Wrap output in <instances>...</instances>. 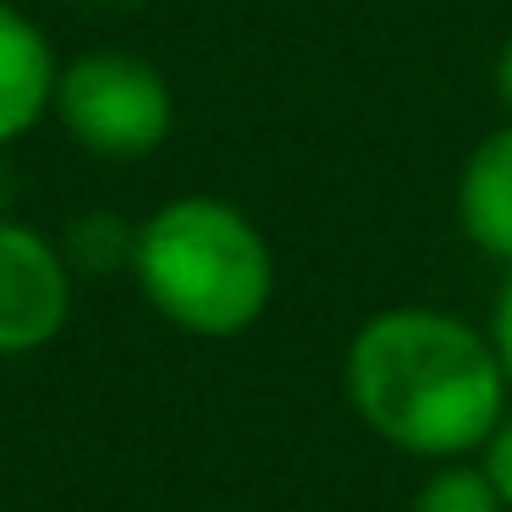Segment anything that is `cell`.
<instances>
[{
  "mask_svg": "<svg viewBox=\"0 0 512 512\" xmlns=\"http://www.w3.org/2000/svg\"><path fill=\"white\" fill-rule=\"evenodd\" d=\"M342 391L369 435L419 463H457L485 452L507 419L512 380L490 331L446 309L369 314L342 353Z\"/></svg>",
  "mask_w": 512,
  "mask_h": 512,
  "instance_id": "6da1fadb",
  "label": "cell"
},
{
  "mask_svg": "<svg viewBox=\"0 0 512 512\" xmlns=\"http://www.w3.org/2000/svg\"><path fill=\"white\" fill-rule=\"evenodd\" d=\"M133 281L166 325L232 342L276 298V254L248 210L215 193H177L133 226Z\"/></svg>",
  "mask_w": 512,
  "mask_h": 512,
  "instance_id": "7a4b0ae2",
  "label": "cell"
},
{
  "mask_svg": "<svg viewBox=\"0 0 512 512\" xmlns=\"http://www.w3.org/2000/svg\"><path fill=\"white\" fill-rule=\"evenodd\" d=\"M50 116L89 155L144 160L171 138L177 94H171L166 72L133 50H83L61 67Z\"/></svg>",
  "mask_w": 512,
  "mask_h": 512,
  "instance_id": "3957f363",
  "label": "cell"
},
{
  "mask_svg": "<svg viewBox=\"0 0 512 512\" xmlns=\"http://www.w3.org/2000/svg\"><path fill=\"white\" fill-rule=\"evenodd\" d=\"M72 270L67 248L39 226L0 215V358H34L72 320Z\"/></svg>",
  "mask_w": 512,
  "mask_h": 512,
  "instance_id": "277c9868",
  "label": "cell"
},
{
  "mask_svg": "<svg viewBox=\"0 0 512 512\" xmlns=\"http://www.w3.org/2000/svg\"><path fill=\"white\" fill-rule=\"evenodd\" d=\"M61 61L17 0H0V149L23 144L56 105Z\"/></svg>",
  "mask_w": 512,
  "mask_h": 512,
  "instance_id": "5b68a950",
  "label": "cell"
},
{
  "mask_svg": "<svg viewBox=\"0 0 512 512\" xmlns=\"http://www.w3.org/2000/svg\"><path fill=\"white\" fill-rule=\"evenodd\" d=\"M457 226L485 259L512 270V122L468 149L457 171Z\"/></svg>",
  "mask_w": 512,
  "mask_h": 512,
  "instance_id": "8992f818",
  "label": "cell"
},
{
  "mask_svg": "<svg viewBox=\"0 0 512 512\" xmlns=\"http://www.w3.org/2000/svg\"><path fill=\"white\" fill-rule=\"evenodd\" d=\"M413 512H507V501L490 485L485 463L457 457V463H435V474L413 496Z\"/></svg>",
  "mask_w": 512,
  "mask_h": 512,
  "instance_id": "52a82bcc",
  "label": "cell"
},
{
  "mask_svg": "<svg viewBox=\"0 0 512 512\" xmlns=\"http://www.w3.org/2000/svg\"><path fill=\"white\" fill-rule=\"evenodd\" d=\"M67 259L72 270H111V265H133V232L116 226V215H83L67 232Z\"/></svg>",
  "mask_w": 512,
  "mask_h": 512,
  "instance_id": "ba28073f",
  "label": "cell"
},
{
  "mask_svg": "<svg viewBox=\"0 0 512 512\" xmlns=\"http://www.w3.org/2000/svg\"><path fill=\"white\" fill-rule=\"evenodd\" d=\"M479 463H485L490 485L501 490V501H507V512H512V408H507V419L496 424V435L485 441V452H479Z\"/></svg>",
  "mask_w": 512,
  "mask_h": 512,
  "instance_id": "9c48e42d",
  "label": "cell"
},
{
  "mask_svg": "<svg viewBox=\"0 0 512 512\" xmlns=\"http://www.w3.org/2000/svg\"><path fill=\"white\" fill-rule=\"evenodd\" d=\"M490 342H496V358H501V369H507V380H512V270L501 276V287H496V303H490Z\"/></svg>",
  "mask_w": 512,
  "mask_h": 512,
  "instance_id": "30bf717a",
  "label": "cell"
},
{
  "mask_svg": "<svg viewBox=\"0 0 512 512\" xmlns=\"http://www.w3.org/2000/svg\"><path fill=\"white\" fill-rule=\"evenodd\" d=\"M490 83H496V100L512 111V39L496 50V67H490Z\"/></svg>",
  "mask_w": 512,
  "mask_h": 512,
  "instance_id": "8fae6325",
  "label": "cell"
},
{
  "mask_svg": "<svg viewBox=\"0 0 512 512\" xmlns=\"http://www.w3.org/2000/svg\"><path fill=\"white\" fill-rule=\"evenodd\" d=\"M94 6H116V0H94Z\"/></svg>",
  "mask_w": 512,
  "mask_h": 512,
  "instance_id": "7c38bea8",
  "label": "cell"
}]
</instances>
